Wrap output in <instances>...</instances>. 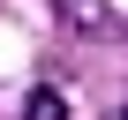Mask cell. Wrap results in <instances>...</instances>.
<instances>
[{
    "instance_id": "1",
    "label": "cell",
    "mask_w": 128,
    "mask_h": 120,
    "mask_svg": "<svg viewBox=\"0 0 128 120\" xmlns=\"http://www.w3.org/2000/svg\"><path fill=\"white\" fill-rule=\"evenodd\" d=\"M23 120H68V98H60V90H45V83H38V90L23 98Z\"/></svg>"
},
{
    "instance_id": "2",
    "label": "cell",
    "mask_w": 128,
    "mask_h": 120,
    "mask_svg": "<svg viewBox=\"0 0 128 120\" xmlns=\"http://www.w3.org/2000/svg\"><path fill=\"white\" fill-rule=\"evenodd\" d=\"M120 120H128V113H120Z\"/></svg>"
}]
</instances>
